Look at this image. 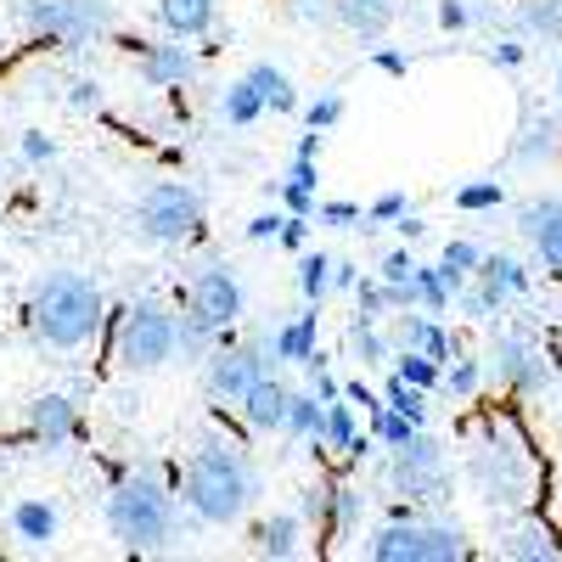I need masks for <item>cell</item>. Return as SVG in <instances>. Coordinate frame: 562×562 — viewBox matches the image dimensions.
<instances>
[{
	"mask_svg": "<svg viewBox=\"0 0 562 562\" xmlns=\"http://www.w3.org/2000/svg\"><path fill=\"white\" fill-rule=\"evenodd\" d=\"M175 490H180V506L192 512L203 529H231L259 506L265 473H259V461L243 439L203 434L192 450H186L180 473H175Z\"/></svg>",
	"mask_w": 562,
	"mask_h": 562,
	"instance_id": "cell-1",
	"label": "cell"
},
{
	"mask_svg": "<svg viewBox=\"0 0 562 562\" xmlns=\"http://www.w3.org/2000/svg\"><path fill=\"white\" fill-rule=\"evenodd\" d=\"M108 293L90 270L57 265L34 276V288L23 299V326H29V344L52 360H74L85 349H97L108 333Z\"/></svg>",
	"mask_w": 562,
	"mask_h": 562,
	"instance_id": "cell-2",
	"label": "cell"
},
{
	"mask_svg": "<svg viewBox=\"0 0 562 562\" xmlns=\"http://www.w3.org/2000/svg\"><path fill=\"white\" fill-rule=\"evenodd\" d=\"M467 484L479 490V501L490 512H506V518L512 512H529L540 495V456L506 416L484 411L473 439H467Z\"/></svg>",
	"mask_w": 562,
	"mask_h": 562,
	"instance_id": "cell-3",
	"label": "cell"
},
{
	"mask_svg": "<svg viewBox=\"0 0 562 562\" xmlns=\"http://www.w3.org/2000/svg\"><path fill=\"white\" fill-rule=\"evenodd\" d=\"M180 512L186 506L175 479L153 473V467H124L108 490V535L135 557H158L180 540Z\"/></svg>",
	"mask_w": 562,
	"mask_h": 562,
	"instance_id": "cell-4",
	"label": "cell"
},
{
	"mask_svg": "<svg viewBox=\"0 0 562 562\" xmlns=\"http://www.w3.org/2000/svg\"><path fill=\"white\" fill-rule=\"evenodd\" d=\"M108 355H113V371L124 378H153V371L175 366V304L140 293V299H124L108 310Z\"/></svg>",
	"mask_w": 562,
	"mask_h": 562,
	"instance_id": "cell-5",
	"label": "cell"
},
{
	"mask_svg": "<svg viewBox=\"0 0 562 562\" xmlns=\"http://www.w3.org/2000/svg\"><path fill=\"white\" fill-rule=\"evenodd\" d=\"M366 557L371 562H467L473 557V540H467L461 524H445L434 512H416V506L394 501L389 524L371 529Z\"/></svg>",
	"mask_w": 562,
	"mask_h": 562,
	"instance_id": "cell-6",
	"label": "cell"
},
{
	"mask_svg": "<svg viewBox=\"0 0 562 562\" xmlns=\"http://www.w3.org/2000/svg\"><path fill=\"white\" fill-rule=\"evenodd\" d=\"M18 23L52 52H90L119 34V7L113 0H18Z\"/></svg>",
	"mask_w": 562,
	"mask_h": 562,
	"instance_id": "cell-7",
	"label": "cell"
},
{
	"mask_svg": "<svg viewBox=\"0 0 562 562\" xmlns=\"http://www.w3.org/2000/svg\"><path fill=\"white\" fill-rule=\"evenodd\" d=\"M130 225L147 248H192L209 225V198L192 180H153L147 192L135 198Z\"/></svg>",
	"mask_w": 562,
	"mask_h": 562,
	"instance_id": "cell-8",
	"label": "cell"
},
{
	"mask_svg": "<svg viewBox=\"0 0 562 562\" xmlns=\"http://www.w3.org/2000/svg\"><path fill=\"white\" fill-rule=\"evenodd\" d=\"M450 484H456L450 456H445V445H439L428 428H416L400 450H389V490H394L405 506L439 512V506L450 501Z\"/></svg>",
	"mask_w": 562,
	"mask_h": 562,
	"instance_id": "cell-9",
	"label": "cell"
},
{
	"mask_svg": "<svg viewBox=\"0 0 562 562\" xmlns=\"http://www.w3.org/2000/svg\"><path fill=\"white\" fill-rule=\"evenodd\" d=\"M265 371H276L270 360V333H225L220 349L203 360V394L214 405H231L237 411V400L254 389V378H265Z\"/></svg>",
	"mask_w": 562,
	"mask_h": 562,
	"instance_id": "cell-10",
	"label": "cell"
},
{
	"mask_svg": "<svg viewBox=\"0 0 562 562\" xmlns=\"http://www.w3.org/2000/svg\"><path fill=\"white\" fill-rule=\"evenodd\" d=\"M484 366H490V378H495L506 394H518V400H540V394L557 389L551 349H546L535 333H512V326H506V333H495Z\"/></svg>",
	"mask_w": 562,
	"mask_h": 562,
	"instance_id": "cell-11",
	"label": "cell"
},
{
	"mask_svg": "<svg viewBox=\"0 0 562 562\" xmlns=\"http://www.w3.org/2000/svg\"><path fill=\"white\" fill-rule=\"evenodd\" d=\"M180 310H192L198 321H209L214 333H237V326L248 321V288H243V276L231 265H203L192 281H186Z\"/></svg>",
	"mask_w": 562,
	"mask_h": 562,
	"instance_id": "cell-12",
	"label": "cell"
},
{
	"mask_svg": "<svg viewBox=\"0 0 562 562\" xmlns=\"http://www.w3.org/2000/svg\"><path fill=\"white\" fill-rule=\"evenodd\" d=\"M130 63H135V79L153 85V90H186L198 79V45L192 40H175V34H158V40H135L130 45Z\"/></svg>",
	"mask_w": 562,
	"mask_h": 562,
	"instance_id": "cell-13",
	"label": "cell"
},
{
	"mask_svg": "<svg viewBox=\"0 0 562 562\" xmlns=\"http://www.w3.org/2000/svg\"><path fill=\"white\" fill-rule=\"evenodd\" d=\"M518 237L529 243L535 265L551 281H562V192H540L518 209Z\"/></svg>",
	"mask_w": 562,
	"mask_h": 562,
	"instance_id": "cell-14",
	"label": "cell"
},
{
	"mask_svg": "<svg viewBox=\"0 0 562 562\" xmlns=\"http://www.w3.org/2000/svg\"><path fill=\"white\" fill-rule=\"evenodd\" d=\"M85 434V416H79V405L68 400V394H40V400H29V416H23V445H34V450H45V456H57V450H68L74 439Z\"/></svg>",
	"mask_w": 562,
	"mask_h": 562,
	"instance_id": "cell-15",
	"label": "cell"
},
{
	"mask_svg": "<svg viewBox=\"0 0 562 562\" xmlns=\"http://www.w3.org/2000/svg\"><path fill=\"white\" fill-rule=\"evenodd\" d=\"M389 338H394V349H416V355H428L439 366H450L461 355V338L450 333V321H439L428 310H394L389 315Z\"/></svg>",
	"mask_w": 562,
	"mask_h": 562,
	"instance_id": "cell-16",
	"label": "cell"
},
{
	"mask_svg": "<svg viewBox=\"0 0 562 562\" xmlns=\"http://www.w3.org/2000/svg\"><path fill=\"white\" fill-rule=\"evenodd\" d=\"M304 535H310V524L299 518V506H288V512H270V518L248 524V551L265 562H293V557H304Z\"/></svg>",
	"mask_w": 562,
	"mask_h": 562,
	"instance_id": "cell-17",
	"label": "cell"
},
{
	"mask_svg": "<svg viewBox=\"0 0 562 562\" xmlns=\"http://www.w3.org/2000/svg\"><path fill=\"white\" fill-rule=\"evenodd\" d=\"M7 535H12L23 551H52L57 535H63V512H57V501H45V495H23V501H12V512H7Z\"/></svg>",
	"mask_w": 562,
	"mask_h": 562,
	"instance_id": "cell-18",
	"label": "cell"
},
{
	"mask_svg": "<svg viewBox=\"0 0 562 562\" xmlns=\"http://www.w3.org/2000/svg\"><path fill=\"white\" fill-rule=\"evenodd\" d=\"M495 551L512 557V562H557L562 557V535L551 524H540L535 506H529V512H512V524L501 529V546Z\"/></svg>",
	"mask_w": 562,
	"mask_h": 562,
	"instance_id": "cell-19",
	"label": "cell"
},
{
	"mask_svg": "<svg viewBox=\"0 0 562 562\" xmlns=\"http://www.w3.org/2000/svg\"><path fill=\"white\" fill-rule=\"evenodd\" d=\"M562 153V119L546 113V108H529L518 119V135H512V164L518 169H540Z\"/></svg>",
	"mask_w": 562,
	"mask_h": 562,
	"instance_id": "cell-20",
	"label": "cell"
},
{
	"mask_svg": "<svg viewBox=\"0 0 562 562\" xmlns=\"http://www.w3.org/2000/svg\"><path fill=\"white\" fill-rule=\"evenodd\" d=\"M288 400L293 389L276 378V371H265V378H254V389L237 400V416L248 434H281V422H288Z\"/></svg>",
	"mask_w": 562,
	"mask_h": 562,
	"instance_id": "cell-21",
	"label": "cell"
},
{
	"mask_svg": "<svg viewBox=\"0 0 562 562\" xmlns=\"http://www.w3.org/2000/svg\"><path fill=\"white\" fill-rule=\"evenodd\" d=\"M321 344V304H304L293 321L270 326V360L276 366H304Z\"/></svg>",
	"mask_w": 562,
	"mask_h": 562,
	"instance_id": "cell-22",
	"label": "cell"
},
{
	"mask_svg": "<svg viewBox=\"0 0 562 562\" xmlns=\"http://www.w3.org/2000/svg\"><path fill=\"white\" fill-rule=\"evenodd\" d=\"M333 7H338V29H349L360 45H378L400 18L394 0H333Z\"/></svg>",
	"mask_w": 562,
	"mask_h": 562,
	"instance_id": "cell-23",
	"label": "cell"
},
{
	"mask_svg": "<svg viewBox=\"0 0 562 562\" xmlns=\"http://www.w3.org/2000/svg\"><path fill=\"white\" fill-rule=\"evenodd\" d=\"M214 18H220V0H158V29L175 40L214 34Z\"/></svg>",
	"mask_w": 562,
	"mask_h": 562,
	"instance_id": "cell-24",
	"label": "cell"
},
{
	"mask_svg": "<svg viewBox=\"0 0 562 562\" xmlns=\"http://www.w3.org/2000/svg\"><path fill=\"white\" fill-rule=\"evenodd\" d=\"M315 192H321V158H293L288 175L270 186V198L288 214H315Z\"/></svg>",
	"mask_w": 562,
	"mask_h": 562,
	"instance_id": "cell-25",
	"label": "cell"
},
{
	"mask_svg": "<svg viewBox=\"0 0 562 562\" xmlns=\"http://www.w3.org/2000/svg\"><path fill=\"white\" fill-rule=\"evenodd\" d=\"M344 344H349V355H355V366H360V371H378V366H389V360H394L389 321H355V315H349Z\"/></svg>",
	"mask_w": 562,
	"mask_h": 562,
	"instance_id": "cell-26",
	"label": "cell"
},
{
	"mask_svg": "<svg viewBox=\"0 0 562 562\" xmlns=\"http://www.w3.org/2000/svg\"><path fill=\"white\" fill-rule=\"evenodd\" d=\"M461 288H467V281L445 276V265H416V270H411V293H416V310H428V315H450Z\"/></svg>",
	"mask_w": 562,
	"mask_h": 562,
	"instance_id": "cell-27",
	"label": "cell"
},
{
	"mask_svg": "<svg viewBox=\"0 0 562 562\" xmlns=\"http://www.w3.org/2000/svg\"><path fill=\"white\" fill-rule=\"evenodd\" d=\"M512 34L540 40V45H562V0H518V7H512Z\"/></svg>",
	"mask_w": 562,
	"mask_h": 562,
	"instance_id": "cell-28",
	"label": "cell"
},
{
	"mask_svg": "<svg viewBox=\"0 0 562 562\" xmlns=\"http://www.w3.org/2000/svg\"><path fill=\"white\" fill-rule=\"evenodd\" d=\"M484 383H490V366H484V355H456L445 371H439V389L434 394H445V400H456V405H467V400H479L484 394Z\"/></svg>",
	"mask_w": 562,
	"mask_h": 562,
	"instance_id": "cell-29",
	"label": "cell"
},
{
	"mask_svg": "<svg viewBox=\"0 0 562 562\" xmlns=\"http://www.w3.org/2000/svg\"><path fill=\"white\" fill-rule=\"evenodd\" d=\"M366 518V490L355 479H333V506H326V540H349Z\"/></svg>",
	"mask_w": 562,
	"mask_h": 562,
	"instance_id": "cell-30",
	"label": "cell"
},
{
	"mask_svg": "<svg viewBox=\"0 0 562 562\" xmlns=\"http://www.w3.org/2000/svg\"><path fill=\"white\" fill-rule=\"evenodd\" d=\"M473 276H484L490 288H501L512 304H518V299H529V288H535V270H529L524 259H512V254H484Z\"/></svg>",
	"mask_w": 562,
	"mask_h": 562,
	"instance_id": "cell-31",
	"label": "cell"
},
{
	"mask_svg": "<svg viewBox=\"0 0 562 562\" xmlns=\"http://www.w3.org/2000/svg\"><path fill=\"white\" fill-rule=\"evenodd\" d=\"M220 119H225L231 130H254V124L265 119V97L254 90L248 74H243V79H231V85L220 90Z\"/></svg>",
	"mask_w": 562,
	"mask_h": 562,
	"instance_id": "cell-32",
	"label": "cell"
},
{
	"mask_svg": "<svg viewBox=\"0 0 562 562\" xmlns=\"http://www.w3.org/2000/svg\"><path fill=\"white\" fill-rule=\"evenodd\" d=\"M254 90L265 97V113H299V85L288 79V68H276V63H254L248 68Z\"/></svg>",
	"mask_w": 562,
	"mask_h": 562,
	"instance_id": "cell-33",
	"label": "cell"
},
{
	"mask_svg": "<svg viewBox=\"0 0 562 562\" xmlns=\"http://www.w3.org/2000/svg\"><path fill=\"white\" fill-rule=\"evenodd\" d=\"M321 422H326V405L304 389H293V400H288V422H281V434H288V439H299L304 450H315L321 445Z\"/></svg>",
	"mask_w": 562,
	"mask_h": 562,
	"instance_id": "cell-34",
	"label": "cell"
},
{
	"mask_svg": "<svg viewBox=\"0 0 562 562\" xmlns=\"http://www.w3.org/2000/svg\"><path fill=\"white\" fill-rule=\"evenodd\" d=\"M326 293H333V254L304 248L299 254V299L304 304H326Z\"/></svg>",
	"mask_w": 562,
	"mask_h": 562,
	"instance_id": "cell-35",
	"label": "cell"
},
{
	"mask_svg": "<svg viewBox=\"0 0 562 562\" xmlns=\"http://www.w3.org/2000/svg\"><path fill=\"white\" fill-rule=\"evenodd\" d=\"M428 389H416V383H405L400 371H389L383 378V405H394V411H405L411 422H422V428H428Z\"/></svg>",
	"mask_w": 562,
	"mask_h": 562,
	"instance_id": "cell-36",
	"label": "cell"
},
{
	"mask_svg": "<svg viewBox=\"0 0 562 562\" xmlns=\"http://www.w3.org/2000/svg\"><path fill=\"white\" fill-rule=\"evenodd\" d=\"M371 416V439H378V450H400L422 422H411L405 411H394V405H378V411H366Z\"/></svg>",
	"mask_w": 562,
	"mask_h": 562,
	"instance_id": "cell-37",
	"label": "cell"
},
{
	"mask_svg": "<svg viewBox=\"0 0 562 562\" xmlns=\"http://www.w3.org/2000/svg\"><path fill=\"white\" fill-rule=\"evenodd\" d=\"M349 304H355V321H389V281L383 276H360Z\"/></svg>",
	"mask_w": 562,
	"mask_h": 562,
	"instance_id": "cell-38",
	"label": "cell"
},
{
	"mask_svg": "<svg viewBox=\"0 0 562 562\" xmlns=\"http://www.w3.org/2000/svg\"><path fill=\"white\" fill-rule=\"evenodd\" d=\"M450 203H456L461 214H490V209L506 203V186H501V180H467V186H456Z\"/></svg>",
	"mask_w": 562,
	"mask_h": 562,
	"instance_id": "cell-39",
	"label": "cell"
},
{
	"mask_svg": "<svg viewBox=\"0 0 562 562\" xmlns=\"http://www.w3.org/2000/svg\"><path fill=\"white\" fill-rule=\"evenodd\" d=\"M389 371H400L405 383H416V389H428V394H434V389H439V371H445V366H439V360H428V355H416V349H394Z\"/></svg>",
	"mask_w": 562,
	"mask_h": 562,
	"instance_id": "cell-40",
	"label": "cell"
},
{
	"mask_svg": "<svg viewBox=\"0 0 562 562\" xmlns=\"http://www.w3.org/2000/svg\"><path fill=\"white\" fill-rule=\"evenodd\" d=\"M315 225H326V231H366V209L360 203H349V198H315V214H310Z\"/></svg>",
	"mask_w": 562,
	"mask_h": 562,
	"instance_id": "cell-41",
	"label": "cell"
},
{
	"mask_svg": "<svg viewBox=\"0 0 562 562\" xmlns=\"http://www.w3.org/2000/svg\"><path fill=\"white\" fill-rule=\"evenodd\" d=\"M326 506H333V473H326V479H315V484H304L299 490V518L321 535L326 529Z\"/></svg>",
	"mask_w": 562,
	"mask_h": 562,
	"instance_id": "cell-42",
	"label": "cell"
},
{
	"mask_svg": "<svg viewBox=\"0 0 562 562\" xmlns=\"http://www.w3.org/2000/svg\"><path fill=\"white\" fill-rule=\"evenodd\" d=\"M479 259H484V248H479V243H467V237H450V243L439 248V265H445V276H456V281L473 276Z\"/></svg>",
	"mask_w": 562,
	"mask_h": 562,
	"instance_id": "cell-43",
	"label": "cell"
},
{
	"mask_svg": "<svg viewBox=\"0 0 562 562\" xmlns=\"http://www.w3.org/2000/svg\"><path fill=\"white\" fill-rule=\"evenodd\" d=\"M57 153H63L57 135H45V130H23V135H18V158H23L29 169H52Z\"/></svg>",
	"mask_w": 562,
	"mask_h": 562,
	"instance_id": "cell-44",
	"label": "cell"
},
{
	"mask_svg": "<svg viewBox=\"0 0 562 562\" xmlns=\"http://www.w3.org/2000/svg\"><path fill=\"white\" fill-rule=\"evenodd\" d=\"M344 113H349V108H344L338 90H321L315 102H304V124H310V130H321V135H326V130H338V124H344Z\"/></svg>",
	"mask_w": 562,
	"mask_h": 562,
	"instance_id": "cell-45",
	"label": "cell"
},
{
	"mask_svg": "<svg viewBox=\"0 0 562 562\" xmlns=\"http://www.w3.org/2000/svg\"><path fill=\"white\" fill-rule=\"evenodd\" d=\"M74 113H102L108 108V90H102V79H90V74H79V79H68V97H63Z\"/></svg>",
	"mask_w": 562,
	"mask_h": 562,
	"instance_id": "cell-46",
	"label": "cell"
},
{
	"mask_svg": "<svg viewBox=\"0 0 562 562\" xmlns=\"http://www.w3.org/2000/svg\"><path fill=\"white\" fill-rule=\"evenodd\" d=\"M434 23L445 29V34H467L479 23V0H439L434 7Z\"/></svg>",
	"mask_w": 562,
	"mask_h": 562,
	"instance_id": "cell-47",
	"label": "cell"
},
{
	"mask_svg": "<svg viewBox=\"0 0 562 562\" xmlns=\"http://www.w3.org/2000/svg\"><path fill=\"white\" fill-rule=\"evenodd\" d=\"M411 214V198L405 192H383V198H371L366 203V231H378V225H394Z\"/></svg>",
	"mask_w": 562,
	"mask_h": 562,
	"instance_id": "cell-48",
	"label": "cell"
},
{
	"mask_svg": "<svg viewBox=\"0 0 562 562\" xmlns=\"http://www.w3.org/2000/svg\"><path fill=\"white\" fill-rule=\"evenodd\" d=\"M490 63L506 68V74H518V68L529 63V40H524V34H501V40L490 45Z\"/></svg>",
	"mask_w": 562,
	"mask_h": 562,
	"instance_id": "cell-49",
	"label": "cell"
},
{
	"mask_svg": "<svg viewBox=\"0 0 562 562\" xmlns=\"http://www.w3.org/2000/svg\"><path fill=\"white\" fill-rule=\"evenodd\" d=\"M310 237H315V220H310V214H288V220H281V231H276V248L304 254V248H310Z\"/></svg>",
	"mask_w": 562,
	"mask_h": 562,
	"instance_id": "cell-50",
	"label": "cell"
},
{
	"mask_svg": "<svg viewBox=\"0 0 562 562\" xmlns=\"http://www.w3.org/2000/svg\"><path fill=\"white\" fill-rule=\"evenodd\" d=\"M371 68H378V74H389V79H405L411 74V52H400V45H371Z\"/></svg>",
	"mask_w": 562,
	"mask_h": 562,
	"instance_id": "cell-51",
	"label": "cell"
},
{
	"mask_svg": "<svg viewBox=\"0 0 562 562\" xmlns=\"http://www.w3.org/2000/svg\"><path fill=\"white\" fill-rule=\"evenodd\" d=\"M293 18L310 23V29H333L338 23V7H333V0H293Z\"/></svg>",
	"mask_w": 562,
	"mask_h": 562,
	"instance_id": "cell-52",
	"label": "cell"
},
{
	"mask_svg": "<svg viewBox=\"0 0 562 562\" xmlns=\"http://www.w3.org/2000/svg\"><path fill=\"white\" fill-rule=\"evenodd\" d=\"M411 270H416V254L411 248H394L383 265H378V276L389 281V288H400V281H411Z\"/></svg>",
	"mask_w": 562,
	"mask_h": 562,
	"instance_id": "cell-53",
	"label": "cell"
},
{
	"mask_svg": "<svg viewBox=\"0 0 562 562\" xmlns=\"http://www.w3.org/2000/svg\"><path fill=\"white\" fill-rule=\"evenodd\" d=\"M281 220H288V209H270V214H254L248 220V243H276Z\"/></svg>",
	"mask_w": 562,
	"mask_h": 562,
	"instance_id": "cell-54",
	"label": "cell"
},
{
	"mask_svg": "<svg viewBox=\"0 0 562 562\" xmlns=\"http://www.w3.org/2000/svg\"><path fill=\"white\" fill-rule=\"evenodd\" d=\"M344 400H349L355 411H378V405H383V389H371V383L349 378V383H344Z\"/></svg>",
	"mask_w": 562,
	"mask_h": 562,
	"instance_id": "cell-55",
	"label": "cell"
},
{
	"mask_svg": "<svg viewBox=\"0 0 562 562\" xmlns=\"http://www.w3.org/2000/svg\"><path fill=\"white\" fill-rule=\"evenodd\" d=\"M360 276H366V270H360L355 259H333V293H355Z\"/></svg>",
	"mask_w": 562,
	"mask_h": 562,
	"instance_id": "cell-56",
	"label": "cell"
},
{
	"mask_svg": "<svg viewBox=\"0 0 562 562\" xmlns=\"http://www.w3.org/2000/svg\"><path fill=\"white\" fill-rule=\"evenodd\" d=\"M321 140H326V135L304 124V135H299V147H293V158H321Z\"/></svg>",
	"mask_w": 562,
	"mask_h": 562,
	"instance_id": "cell-57",
	"label": "cell"
},
{
	"mask_svg": "<svg viewBox=\"0 0 562 562\" xmlns=\"http://www.w3.org/2000/svg\"><path fill=\"white\" fill-rule=\"evenodd\" d=\"M551 90H557V108H562V57H557V79H551Z\"/></svg>",
	"mask_w": 562,
	"mask_h": 562,
	"instance_id": "cell-58",
	"label": "cell"
}]
</instances>
